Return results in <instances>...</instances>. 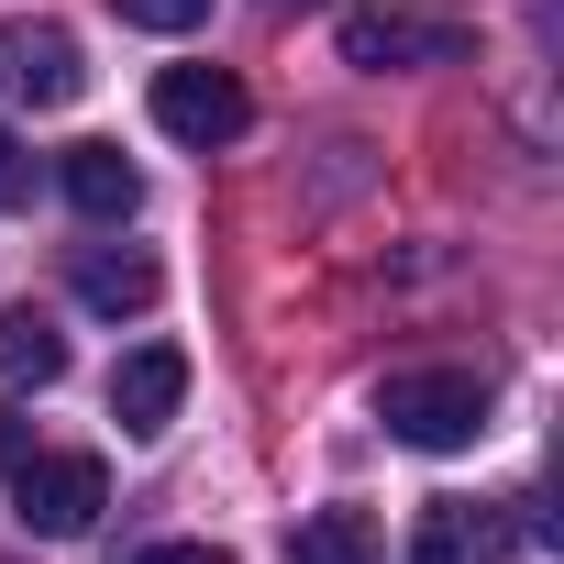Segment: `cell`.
<instances>
[{
    "mask_svg": "<svg viewBox=\"0 0 564 564\" xmlns=\"http://www.w3.org/2000/svg\"><path fill=\"white\" fill-rule=\"evenodd\" d=\"M377 421H388L410 454H465V443L487 432V388H476L465 366H410V377L377 388Z\"/></svg>",
    "mask_w": 564,
    "mask_h": 564,
    "instance_id": "cell-1",
    "label": "cell"
},
{
    "mask_svg": "<svg viewBox=\"0 0 564 564\" xmlns=\"http://www.w3.org/2000/svg\"><path fill=\"white\" fill-rule=\"evenodd\" d=\"M100 509H111V465L100 454H23L12 465V520L34 542H78Z\"/></svg>",
    "mask_w": 564,
    "mask_h": 564,
    "instance_id": "cell-2",
    "label": "cell"
},
{
    "mask_svg": "<svg viewBox=\"0 0 564 564\" xmlns=\"http://www.w3.org/2000/svg\"><path fill=\"white\" fill-rule=\"evenodd\" d=\"M243 111H254V100H243L232 67H166V78H155V133H177V144H199V155L232 144Z\"/></svg>",
    "mask_w": 564,
    "mask_h": 564,
    "instance_id": "cell-3",
    "label": "cell"
},
{
    "mask_svg": "<svg viewBox=\"0 0 564 564\" xmlns=\"http://www.w3.org/2000/svg\"><path fill=\"white\" fill-rule=\"evenodd\" d=\"M0 89L34 100V111H67V100L89 89L78 34H67V23H0Z\"/></svg>",
    "mask_w": 564,
    "mask_h": 564,
    "instance_id": "cell-4",
    "label": "cell"
},
{
    "mask_svg": "<svg viewBox=\"0 0 564 564\" xmlns=\"http://www.w3.org/2000/svg\"><path fill=\"white\" fill-rule=\"evenodd\" d=\"M465 56V23H432V12H344V67H454Z\"/></svg>",
    "mask_w": 564,
    "mask_h": 564,
    "instance_id": "cell-5",
    "label": "cell"
},
{
    "mask_svg": "<svg viewBox=\"0 0 564 564\" xmlns=\"http://www.w3.org/2000/svg\"><path fill=\"white\" fill-rule=\"evenodd\" d=\"M177 399H188V355H177V344H133V355L111 366V421H122L133 443H155V432L177 421Z\"/></svg>",
    "mask_w": 564,
    "mask_h": 564,
    "instance_id": "cell-6",
    "label": "cell"
},
{
    "mask_svg": "<svg viewBox=\"0 0 564 564\" xmlns=\"http://www.w3.org/2000/svg\"><path fill=\"white\" fill-rule=\"evenodd\" d=\"M410 564H520V531H509L498 509H476V498H432Z\"/></svg>",
    "mask_w": 564,
    "mask_h": 564,
    "instance_id": "cell-7",
    "label": "cell"
},
{
    "mask_svg": "<svg viewBox=\"0 0 564 564\" xmlns=\"http://www.w3.org/2000/svg\"><path fill=\"white\" fill-rule=\"evenodd\" d=\"M67 276H78V300H89V311H111V322L155 311V289H166L144 243H78V254H67Z\"/></svg>",
    "mask_w": 564,
    "mask_h": 564,
    "instance_id": "cell-8",
    "label": "cell"
},
{
    "mask_svg": "<svg viewBox=\"0 0 564 564\" xmlns=\"http://www.w3.org/2000/svg\"><path fill=\"white\" fill-rule=\"evenodd\" d=\"M56 377H67V333H56L34 300H12V311H0V399H23V388L45 399Z\"/></svg>",
    "mask_w": 564,
    "mask_h": 564,
    "instance_id": "cell-9",
    "label": "cell"
},
{
    "mask_svg": "<svg viewBox=\"0 0 564 564\" xmlns=\"http://www.w3.org/2000/svg\"><path fill=\"white\" fill-rule=\"evenodd\" d=\"M67 199H78V221H133L144 177H133L122 144H67Z\"/></svg>",
    "mask_w": 564,
    "mask_h": 564,
    "instance_id": "cell-10",
    "label": "cell"
},
{
    "mask_svg": "<svg viewBox=\"0 0 564 564\" xmlns=\"http://www.w3.org/2000/svg\"><path fill=\"white\" fill-rule=\"evenodd\" d=\"M377 553H388V531L366 509H311L289 531V564H377Z\"/></svg>",
    "mask_w": 564,
    "mask_h": 564,
    "instance_id": "cell-11",
    "label": "cell"
},
{
    "mask_svg": "<svg viewBox=\"0 0 564 564\" xmlns=\"http://www.w3.org/2000/svg\"><path fill=\"white\" fill-rule=\"evenodd\" d=\"M111 12L133 34H188V23H210V0H111Z\"/></svg>",
    "mask_w": 564,
    "mask_h": 564,
    "instance_id": "cell-12",
    "label": "cell"
},
{
    "mask_svg": "<svg viewBox=\"0 0 564 564\" xmlns=\"http://www.w3.org/2000/svg\"><path fill=\"white\" fill-rule=\"evenodd\" d=\"M23 199H34V155L0 133V210H23Z\"/></svg>",
    "mask_w": 564,
    "mask_h": 564,
    "instance_id": "cell-13",
    "label": "cell"
},
{
    "mask_svg": "<svg viewBox=\"0 0 564 564\" xmlns=\"http://www.w3.org/2000/svg\"><path fill=\"white\" fill-rule=\"evenodd\" d=\"M133 564H232L221 542H155V553H133Z\"/></svg>",
    "mask_w": 564,
    "mask_h": 564,
    "instance_id": "cell-14",
    "label": "cell"
},
{
    "mask_svg": "<svg viewBox=\"0 0 564 564\" xmlns=\"http://www.w3.org/2000/svg\"><path fill=\"white\" fill-rule=\"evenodd\" d=\"M0 465H23V421L12 410H0Z\"/></svg>",
    "mask_w": 564,
    "mask_h": 564,
    "instance_id": "cell-15",
    "label": "cell"
},
{
    "mask_svg": "<svg viewBox=\"0 0 564 564\" xmlns=\"http://www.w3.org/2000/svg\"><path fill=\"white\" fill-rule=\"evenodd\" d=\"M276 12H311V0H276Z\"/></svg>",
    "mask_w": 564,
    "mask_h": 564,
    "instance_id": "cell-16",
    "label": "cell"
}]
</instances>
